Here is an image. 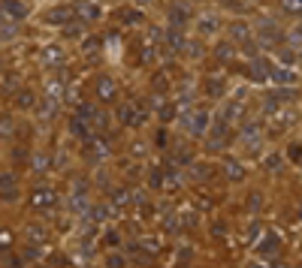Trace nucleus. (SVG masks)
<instances>
[{
    "mask_svg": "<svg viewBox=\"0 0 302 268\" xmlns=\"http://www.w3.org/2000/svg\"><path fill=\"white\" fill-rule=\"evenodd\" d=\"M181 124H184V130L191 136H202L208 130V112H184Z\"/></svg>",
    "mask_w": 302,
    "mask_h": 268,
    "instance_id": "obj_1",
    "label": "nucleus"
},
{
    "mask_svg": "<svg viewBox=\"0 0 302 268\" xmlns=\"http://www.w3.org/2000/svg\"><path fill=\"white\" fill-rule=\"evenodd\" d=\"M55 202H58V196L49 187H39V190H34V196H31V205H34L36 211H52Z\"/></svg>",
    "mask_w": 302,
    "mask_h": 268,
    "instance_id": "obj_2",
    "label": "nucleus"
},
{
    "mask_svg": "<svg viewBox=\"0 0 302 268\" xmlns=\"http://www.w3.org/2000/svg\"><path fill=\"white\" fill-rule=\"evenodd\" d=\"M118 121L127 124V127H130V124H142V121H145V112H142L139 105H121V109H118Z\"/></svg>",
    "mask_w": 302,
    "mask_h": 268,
    "instance_id": "obj_3",
    "label": "nucleus"
},
{
    "mask_svg": "<svg viewBox=\"0 0 302 268\" xmlns=\"http://www.w3.org/2000/svg\"><path fill=\"white\" fill-rule=\"evenodd\" d=\"M278 88H290V85H296L299 78H296V72L293 69H284V67H272V75H269Z\"/></svg>",
    "mask_w": 302,
    "mask_h": 268,
    "instance_id": "obj_4",
    "label": "nucleus"
},
{
    "mask_svg": "<svg viewBox=\"0 0 302 268\" xmlns=\"http://www.w3.org/2000/svg\"><path fill=\"white\" fill-rule=\"evenodd\" d=\"M248 75L254 78V82H266L269 75H272V69L263 58H257V61H251V67H248Z\"/></svg>",
    "mask_w": 302,
    "mask_h": 268,
    "instance_id": "obj_5",
    "label": "nucleus"
},
{
    "mask_svg": "<svg viewBox=\"0 0 302 268\" xmlns=\"http://www.w3.org/2000/svg\"><path fill=\"white\" fill-rule=\"evenodd\" d=\"M42 64H45V67H61V64H64L61 45H45V48H42Z\"/></svg>",
    "mask_w": 302,
    "mask_h": 268,
    "instance_id": "obj_6",
    "label": "nucleus"
},
{
    "mask_svg": "<svg viewBox=\"0 0 302 268\" xmlns=\"http://www.w3.org/2000/svg\"><path fill=\"white\" fill-rule=\"evenodd\" d=\"M227 34H230V39H233V42H248V39H251V28H248L245 21H230Z\"/></svg>",
    "mask_w": 302,
    "mask_h": 268,
    "instance_id": "obj_7",
    "label": "nucleus"
},
{
    "mask_svg": "<svg viewBox=\"0 0 302 268\" xmlns=\"http://www.w3.org/2000/svg\"><path fill=\"white\" fill-rule=\"evenodd\" d=\"M85 151H88V154H91L94 160H100V157H106V151H109V145L103 142L100 136H94V139H88V142H85Z\"/></svg>",
    "mask_w": 302,
    "mask_h": 268,
    "instance_id": "obj_8",
    "label": "nucleus"
},
{
    "mask_svg": "<svg viewBox=\"0 0 302 268\" xmlns=\"http://www.w3.org/2000/svg\"><path fill=\"white\" fill-rule=\"evenodd\" d=\"M115 94H118V88H115V82L112 78H97V97L100 100H115Z\"/></svg>",
    "mask_w": 302,
    "mask_h": 268,
    "instance_id": "obj_9",
    "label": "nucleus"
},
{
    "mask_svg": "<svg viewBox=\"0 0 302 268\" xmlns=\"http://www.w3.org/2000/svg\"><path fill=\"white\" fill-rule=\"evenodd\" d=\"M3 15L6 18H25L28 9L21 6V0H3Z\"/></svg>",
    "mask_w": 302,
    "mask_h": 268,
    "instance_id": "obj_10",
    "label": "nucleus"
},
{
    "mask_svg": "<svg viewBox=\"0 0 302 268\" xmlns=\"http://www.w3.org/2000/svg\"><path fill=\"white\" fill-rule=\"evenodd\" d=\"M49 21H52V24H69V21H73V9H69V6L52 9V12H49Z\"/></svg>",
    "mask_w": 302,
    "mask_h": 268,
    "instance_id": "obj_11",
    "label": "nucleus"
},
{
    "mask_svg": "<svg viewBox=\"0 0 302 268\" xmlns=\"http://www.w3.org/2000/svg\"><path fill=\"white\" fill-rule=\"evenodd\" d=\"M205 94L208 97H221L224 94V78L221 75H208L205 78Z\"/></svg>",
    "mask_w": 302,
    "mask_h": 268,
    "instance_id": "obj_12",
    "label": "nucleus"
},
{
    "mask_svg": "<svg viewBox=\"0 0 302 268\" xmlns=\"http://www.w3.org/2000/svg\"><path fill=\"white\" fill-rule=\"evenodd\" d=\"M224 172H227L230 181H242V178H245V169H242L239 160H227V163H224Z\"/></svg>",
    "mask_w": 302,
    "mask_h": 268,
    "instance_id": "obj_13",
    "label": "nucleus"
},
{
    "mask_svg": "<svg viewBox=\"0 0 302 268\" xmlns=\"http://www.w3.org/2000/svg\"><path fill=\"white\" fill-rule=\"evenodd\" d=\"M0 184H3V202L15 199V178H12L9 172H3V178H0Z\"/></svg>",
    "mask_w": 302,
    "mask_h": 268,
    "instance_id": "obj_14",
    "label": "nucleus"
},
{
    "mask_svg": "<svg viewBox=\"0 0 302 268\" xmlns=\"http://www.w3.org/2000/svg\"><path fill=\"white\" fill-rule=\"evenodd\" d=\"M167 45H169V51H184V36H181V31H169L167 34Z\"/></svg>",
    "mask_w": 302,
    "mask_h": 268,
    "instance_id": "obj_15",
    "label": "nucleus"
},
{
    "mask_svg": "<svg viewBox=\"0 0 302 268\" xmlns=\"http://www.w3.org/2000/svg\"><path fill=\"white\" fill-rule=\"evenodd\" d=\"M169 21H172L175 28H178V24L184 28V24H188V9H178V6H172V9H169Z\"/></svg>",
    "mask_w": 302,
    "mask_h": 268,
    "instance_id": "obj_16",
    "label": "nucleus"
},
{
    "mask_svg": "<svg viewBox=\"0 0 302 268\" xmlns=\"http://www.w3.org/2000/svg\"><path fill=\"white\" fill-rule=\"evenodd\" d=\"M236 118H239V105H236V102H230V105L221 109V124H224V127H227L230 121H236Z\"/></svg>",
    "mask_w": 302,
    "mask_h": 268,
    "instance_id": "obj_17",
    "label": "nucleus"
},
{
    "mask_svg": "<svg viewBox=\"0 0 302 268\" xmlns=\"http://www.w3.org/2000/svg\"><path fill=\"white\" fill-rule=\"evenodd\" d=\"M224 133H227V127H224V124H218V127H215V133H212V139H208V148H212V151L224 145Z\"/></svg>",
    "mask_w": 302,
    "mask_h": 268,
    "instance_id": "obj_18",
    "label": "nucleus"
},
{
    "mask_svg": "<svg viewBox=\"0 0 302 268\" xmlns=\"http://www.w3.org/2000/svg\"><path fill=\"white\" fill-rule=\"evenodd\" d=\"M215 58L227 64V61L233 58V45H230V42H218V48H215Z\"/></svg>",
    "mask_w": 302,
    "mask_h": 268,
    "instance_id": "obj_19",
    "label": "nucleus"
},
{
    "mask_svg": "<svg viewBox=\"0 0 302 268\" xmlns=\"http://www.w3.org/2000/svg\"><path fill=\"white\" fill-rule=\"evenodd\" d=\"M100 3H94V0H88V3H85V6H82V15H85V18H91V21H94V18H100Z\"/></svg>",
    "mask_w": 302,
    "mask_h": 268,
    "instance_id": "obj_20",
    "label": "nucleus"
},
{
    "mask_svg": "<svg viewBox=\"0 0 302 268\" xmlns=\"http://www.w3.org/2000/svg\"><path fill=\"white\" fill-rule=\"evenodd\" d=\"M281 9L287 15H302V0H281Z\"/></svg>",
    "mask_w": 302,
    "mask_h": 268,
    "instance_id": "obj_21",
    "label": "nucleus"
},
{
    "mask_svg": "<svg viewBox=\"0 0 302 268\" xmlns=\"http://www.w3.org/2000/svg\"><path fill=\"white\" fill-rule=\"evenodd\" d=\"M281 39V34L275 31V24L272 21H263V42H278Z\"/></svg>",
    "mask_w": 302,
    "mask_h": 268,
    "instance_id": "obj_22",
    "label": "nucleus"
},
{
    "mask_svg": "<svg viewBox=\"0 0 302 268\" xmlns=\"http://www.w3.org/2000/svg\"><path fill=\"white\" fill-rule=\"evenodd\" d=\"M197 28H200V34H215V31H218V21H215V18H200V24H197Z\"/></svg>",
    "mask_w": 302,
    "mask_h": 268,
    "instance_id": "obj_23",
    "label": "nucleus"
},
{
    "mask_svg": "<svg viewBox=\"0 0 302 268\" xmlns=\"http://www.w3.org/2000/svg\"><path fill=\"white\" fill-rule=\"evenodd\" d=\"M257 136H260V127H257V124H245V130H242V139H245V142H257Z\"/></svg>",
    "mask_w": 302,
    "mask_h": 268,
    "instance_id": "obj_24",
    "label": "nucleus"
},
{
    "mask_svg": "<svg viewBox=\"0 0 302 268\" xmlns=\"http://www.w3.org/2000/svg\"><path fill=\"white\" fill-rule=\"evenodd\" d=\"M18 105H21V109H31V105H34V94H31V91H21V94H18Z\"/></svg>",
    "mask_w": 302,
    "mask_h": 268,
    "instance_id": "obj_25",
    "label": "nucleus"
},
{
    "mask_svg": "<svg viewBox=\"0 0 302 268\" xmlns=\"http://www.w3.org/2000/svg\"><path fill=\"white\" fill-rule=\"evenodd\" d=\"M28 241L34 244V241H45V232L42 229H28Z\"/></svg>",
    "mask_w": 302,
    "mask_h": 268,
    "instance_id": "obj_26",
    "label": "nucleus"
},
{
    "mask_svg": "<svg viewBox=\"0 0 302 268\" xmlns=\"http://www.w3.org/2000/svg\"><path fill=\"white\" fill-rule=\"evenodd\" d=\"M275 247H278V241H275V238H269V241H263V244H260V253L266 256V253H272Z\"/></svg>",
    "mask_w": 302,
    "mask_h": 268,
    "instance_id": "obj_27",
    "label": "nucleus"
},
{
    "mask_svg": "<svg viewBox=\"0 0 302 268\" xmlns=\"http://www.w3.org/2000/svg\"><path fill=\"white\" fill-rule=\"evenodd\" d=\"M287 36H290V45H296V48L302 45V28H296V31H290Z\"/></svg>",
    "mask_w": 302,
    "mask_h": 268,
    "instance_id": "obj_28",
    "label": "nucleus"
},
{
    "mask_svg": "<svg viewBox=\"0 0 302 268\" xmlns=\"http://www.w3.org/2000/svg\"><path fill=\"white\" fill-rule=\"evenodd\" d=\"M12 36H15V31L9 28V18H3V42H9Z\"/></svg>",
    "mask_w": 302,
    "mask_h": 268,
    "instance_id": "obj_29",
    "label": "nucleus"
},
{
    "mask_svg": "<svg viewBox=\"0 0 302 268\" xmlns=\"http://www.w3.org/2000/svg\"><path fill=\"white\" fill-rule=\"evenodd\" d=\"M82 48H85L88 55H97V39H85V42H82Z\"/></svg>",
    "mask_w": 302,
    "mask_h": 268,
    "instance_id": "obj_30",
    "label": "nucleus"
},
{
    "mask_svg": "<svg viewBox=\"0 0 302 268\" xmlns=\"http://www.w3.org/2000/svg\"><path fill=\"white\" fill-rule=\"evenodd\" d=\"M106 265H109V268H124V259H121V256H109V259H106Z\"/></svg>",
    "mask_w": 302,
    "mask_h": 268,
    "instance_id": "obj_31",
    "label": "nucleus"
},
{
    "mask_svg": "<svg viewBox=\"0 0 302 268\" xmlns=\"http://www.w3.org/2000/svg\"><path fill=\"white\" fill-rule=\"evenodd\" d=\"M3 262H6V268H18V259L12 253H3Z\"/></svg>",
    "mask_w": 302,
    "mask_h": 268,
    "instance_id": "obj_32",
    "label": "nucleus"
},
{
    "mask_svg": "<svg viewBox=\"0 0 302 268\" xmlns=\"http://www.w3.org/2000/svg\"><path fill=\"white\" fill-rule=\"evenodd\" d=\"M124 21L127 24H139V12H124Z\"/></svg>",
    "mask_w": 302,
    "mask_h": 268,
    "instance_id": "obj_33",
    "label": "nucleus"
},
{
    "mask_svg": "<svg viewBox=\"0 0 302 268\" xmlns=\"http://www.w3.org/2000/svg\"><path fill=\"white\" fill-rule=\"evenodd\" d=\"M36 256H39V247H34V244H31V247L25 250V259H36Z\"/></svg>",
    "mask_w": 302,
    "mask_h": 268,
    "instance_id": "obj_34",
    "label": "nucleus"
},
{
    "mask_svg": "<svg viewBox=\"0 0 302 268\" xmlns=\"http://www.w3.org/2000/svg\"><path fill=\"white\" fill-rule=\"evenodd\" d=\"M266 166H269V169L281 166V157H275V154H272V157H266Z\"/></svg>",
    "mask_w": 302,
    "mask_h": 268,
    "instance_id": "obj_35",
    "label": "nucleus"
},
{
    "mask_svg": "<svg viewBox=\"0 0 302 268\" xmlns=\"http://www.w3.org/2000/svg\"><path fill=\"white\" fill-rule=\"evenodd\" d=\"M45 166H49V163H45V157H36V160H34V169H39V172H42Z\"/></svg>",
    "mask_w": 302,
    "mask_h": 268,
    "instance_id": "obj_36",
    "label": "nucleus"
},
{
    "mask_svg": "<svg viewBox=\"0 0 302 268\" xmlns=\"http://www.w3.org/2000/svg\"><path fill=\"white\" fill-rule=\"evenodd\" d=\"M3 139H9V115H3Z\"/></svg>",
    "mask_w": 302,
    "mask_h": 268,
    "instance_id": "obj_37",
    "label": "nucleus"
},
{
    "mask_svg": "<svg viewBox=\"0 0 302 268\" xmlns=\"http://www.w3.org/2000/svg\"><path fill=\"white\" fill-rule=\"evenodd\" d=\"M290 157H302V148H299V145H290Z\"/></svg>",
    "mask_w": 302,
    "mask_h": 268,
    "instance_id": "obj_38",
    "label": "nucleus"
},
{
    "mask_svg": "<svg viewBox=\"0 0 302 268\" xmlns=\"http://www.w3.org/2000/svg\"><path fill=\"white\" fill-rule=\"evenodd\" d=\"M248 232H251V235H248V238H251V241H254V238H257V235H260V226H257V223H254V226H251V229H248Z\"/></svg>",
    "mask_w": 302,
    "mask_h": 268,
    "instance_id": "obj_39",
    "label": "nucleus"
},
{
    "mask_svg": "<svg viewBox=\"0 0 302 268\" xmlns=\"http://www.w3.org/2000/svg\"><path fill=\"white\" fill-rule=\"evenodd\" d=\"M251 268H263V265H251Z\"/></svg>",
    "mask_w": 302,
    "mask_h": 268,
    "instance_id": "obj_40",
    "label": "nucleus"
},
{
    "mask_svg": "<svg viewBox=\"0 0 302 268\" xmlns=\"http://www.w3.org/2000/svg\"><path fill=\"white\" fill-rule=\"evenodd\" d=\"M139 3H148V0H139Z\"/></svg>",
    "mask_w": 302,
    "mask_h": 268,
    "instance_id": "obj_41",
    "label": "nucleus"
},
{
    "mask_svg": "<svg viewBox=\"0 0 302 268\" xmlns=\"http://www.w3.org/2000/svg\"><path fill=\"white\" fill-rule=\"evenodd\" d=\"M275 268H284V265H275Z\"/></svg>",
    "mask_w": 302,
    "mask_h": 268,
    "instance_id": "obj_42",
    "label": "nucleus"
}]
</instances>
